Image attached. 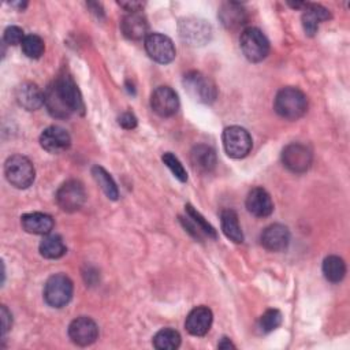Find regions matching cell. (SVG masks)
I'll return each mask as SVG.
<instances>
[{"mask_svg":"<svg viewBox=\"0 0 350 350\" xmlns=\"http://www.w3.org/2000/svg\"><path fill=\"white\" fill-rule=\"evenodd\" d=\"M273 107L279 116L288 120H297L305 115L308 109V98L298 88L287 86L278 92Z\"/></svg>","mask_w":350,"mask_h":350,"instance_id":"6da1fadb","label":"cell"},{"mask_svg":"<svg viewBox=\"0 0 350 350\" xmlns=\"http://www.w3.org/2000/svg\"><path fill=\"white\" fill-rule=\"evenodd\" d=\"M5 179L16 189L29 187L36 178L33 163L21 154H14L5 160L4 164Z\"/></svg>","mask_w":350,"mask_h":350,"instance_id":"7a4b0ae2","label":"cell"},{"mask_svg":"<svg viewBox=\"0 0 350 350\" xmlns=\"http://www.w3.org/2000/svg\"><path fill=\"white\" fill-rule=\"evenodd\" d=\"M183 86L193 100L202 104H211L217 97L215 82L200 71H189L185 74Z\"/></svg>","mask_w":350,"mask_h":350,"instance_id":"3957f363","label":"cell"},{"mask_svg":"<svg viewBox=\"0 0 350 350\" xmlns=\"http://www.w3.org/2000/svg\"><path fill=\"white\" fill-rule=\"evenodd\" d=\"M241 49L249 62L258 63L269 53V41L257 27H247L241 33Z\"/></svg>","mask_w":350,"mask_h":350,"instance_id":"277c9868","label":"cell"},{"mask_svg":"<svg viewBox=\"0 0 350 350\" xmlns=\"http://www.w3.org/2000/svg\"><path fill=\"white\" fill-rule=\"evenodd\" d=\"M72 282L63 273L52 275L44 286V299L52 308L66 306L72 297Z\"/></svg>","mask_w":350,"mask_h":350,"instance_id":"5b68a950","label":"cell"},{"mask_svg":"<svg viewBox=\"0 0 350 350\" xmlns=\"http://www.w3.org/2000/svg\"><path fill=\"white\" fill-rule=\"evenodd\" d=\"M179 36L182 41L191 46H200L206 44L212 37V27L211 25L196 16H187L179 21L178 25Z\"/></svg>","mask_w":350,"mask_h":350,"instance_id":"8992f818","label":"cell"},{"mask_svg":"<svg viewBox=\"0 0 350 350\" xmlns=\"http://www.w3.org/2000/svg\"><path fill=\"white\" fill-rule=\"evenodd\" d=\"M223 146L226 153L232 159H242L252 149V137L241 126H230L223 131Z\"/></svg>","mask_w":350,"mask_h":350,"instance_id":"52a82bcc","label":"cell"},{"mask_svg":"<svg viewBox=\"0 0 350 350\" xmlns=\"http://www.w3.org/2000/svg\"><path fill=\"white\" fill-rule=\"evenodd\" d=\"M56 93L70 111V113H83L85 105L81 96V92L74 82V79L68 74H62L56 78V81L52 83Z\"/></svg>","mask_w":350,"mask_h":350,"instance_id":"ba28073f","label":"cell"},{"mask_svg":"<svg viewBox=\"0 0 350 350\" xmlns=\"http://www.w3.org/2000/svg\"><path fill=\"white\" fill-rule=\"evenodd\" d=\"M312 160H313L312 150L301 142L288 144L282 152L283 165L294 174H302L308 171L312 164Z\"/></svg>","mask_w":350,"mask_h":350,"instance_id":"9c48e42d","label":"cell"},{"mask_svg":"<svg viewBox=\"0 0 350 350\" xmlns=\"http://www.w3.org/2000/svg\"><path fill=\"white\" fill-rule=\"evenodd\" d=\"M145 49L150 59L161 64L171 63L176 55L172 40L160 33L148 34L145 38Z\"/></svg>","mask_w":350,"mask_h":350,"instance_id":"30bf717a","label":"cell"},{"mask_svg":"<svg viewBox=\"0 0 350 350\" xmlns=\"http://www.w3.org/2000/svg\"><path fill=\"white\" fill-rule=\"evenodd\" d=\"M85 200L86 193L83 185L74 179L64 182L56 193V202L66 212L78 211L83 205Z\"/></svg>","mask_w":350,"mask_h":350,"instance_id":"8fae6325","label":"cell"},{"mask_svg":"<svg viewBox=\"0 0 350 350\" xmlns=\"http://www.w3.org/2000/svg\"><path fill=\"white\" fill-rule=\"evenodd\" d=\"M68 336L71 342L78 346H89L96 342L98 327L90 317L81 316L74 319L68 325Z\"/></svg>","mask_w":350,"mask_h":350,"instance_id":"7c38bea8","label":"cell"},{"mask_svg":"<svg viewBox=\"0 0 350 350\" xmlns=\"http://www.w3.org/2000/svg\"><path fill=\"white\" fill-rule=\"evenodd\" d=\"M150 107L159 116H172L179 108L178 94L170 86H159L150 96Z\"/></svg>","mask_w":350,"mask_h":350,"instance_id":"4fadbf2b","label":"cell"},{"mask_svg":"<svg viewBox=\"0 0 350 350\" xmlns=\"http://www.w3.org/2000/svg\"><path fill=\"white\" fill-rule=\"evenodd\" d=\"M41 146L49 153H60L70 148V134L60 126H49L40 135Z\"/></svg>","mask_w":350,"mask_h":350,"instance_id":"5bb4252c","label":"cell"},{"mask_svg":"<svg viewBox=\"0 0 350 350\" xmlns=\"http://www.w3.org/2000/svg\"><path fill=\"white\" fill-rule=\"evenodd\" d=\"M288 243L290 231L283 224H271L261 234V245L269 252H282L288 246Z\"/></svg>","mask_w":350,"mask_h":350,"instance_id":"9a60e30c","label":"cell"},{"mask_svg":"<svg viewBox=\"0 0 350 350\" xmlns=\"http://www.w3.org/2000/svg\"><path fill=\"white\" fill-rule=\"evenodd\" d=\"M212 320H213V314L209 308L197 306L187 314L185 327L190 335L204 336L211 329Z\"/></svg>","mask_w":350,"mask_h":350,"instance_id":"2e32d148","label":"cell"},{"mask_svg":"<svg viewBox=\"0 0 350 350\" xmlns=\"http://www.w3.org/2000/svg\"><path fill=\"white\" fill-rule=\"evenodd\" d=\"M217 16H219L221 25L230 30H235V29L243 26L247 21L246 10L243 8L242 4L235 3V1L223 3L221 7L219 8Z\"/></svg>","mask_w":350,"mask_h":350,"instance_id":"e0dca14e","label":"cell"},{"mask_svg":"<svg viewBox=\"0 0 350 350\" xmlns=\"http://www.w3.org/2000/svg\"><path fill=\"white\" fill-rule=\"evenodd\" d=\"M246 208L257 217H267L273 211V202L267 190L262 187H254L246 197Z\"/></svg>","mask_w":350,"mask_h":350,"instance_id":"ac0fdd59","label":"cell"},{"mask_svg":"<svg viewBox=\"0 0 350 350\" xmlns=\"http://www.w3.org/2000/svg\"><path fill=\"white\" fill-rule=\"evenodd\" d=\"M16 101L21 107L27 111H36L44 104V93L36 83L25 82L16 88L15 92Z\"/></svg>","mask_w":350,"mask_h":350,"instance_id":"d6986e66","label":"cell"},{"mask_svg":"<svg viewBox=\"0 0 350 350\" xmlns=\"http://www.w3.org/2000/svg\"><path fill=\"white\" fill-rule=\"evenodd\" d=\"M123 34L130 40H142L148 37L146 18L139 12H129L120 22Z\"/></svg>","mask_w":350,"mask_h":350,"instance_id":"ffe728a7","label":"cell"},{"mask_svg":"<svg viewBox=\"0 0 350 350\" xmlns=\"http://www.w3.org/2000/svg\"><path fill=\"white\" fill-rule=\"evenodd\" d=\"M329 18H331L329 11L323 5L306 3L305 11L302 14V26H304L305 34L309 37H313L317 33L320 22L327 21Z\"/></svg>","mask_w":350,"mask_h":350,"instance_id":"44dd1931","label":"cell"},{"mask_svg":"<svg viewBox=\"0 0 350 350\" xmlns=\"http://www.w3.org/2000/svg\"><path fill=\"white\" fill-rule=\"evenodd\" d=\"M21 223L25 231L30 234H38V235H46L53 228V219L52 216L42 213V212H31L25 213L21 217Z\"/></svg>","mask_w":350,"mask_h":350,"instance_id":"7402d4cb","label":"cell"},{"mask_svg":"<svg viewBox=\"0 0 350 350\" xmlns=\"http://www.w3.org/2000/svg\"><path fill=\"white\" fill-rule=\"evenodd\" d=\"M190 161L194 170L200 172H209L216 167V153L208 145H196L190 152Z\"/></svg>","mask_w":350,"mask_h":350,"instance_id":"603a6c76","label":"cell"},{"mask_svg":"<svg viewBox=\"0 0 350 350\" xmlns=\"http://www.w3.org/2000/svg\"><path fill=\"white\" fill-rule=\"evenodd\" d=\"M220 223H221V231L230 241L235 243L243 242V232L241 230L238 215L235 211L224 209L220 215Z\"/></svg>","mask_w":350,"mask_h":350,"instance_id":"cb8c5ba5","label":"cell"},{"mask_svg":"<svg viewBox=\"0 0 350 350\" xmlns=\"http://www.w3.org/2000/svg\"><path fill=\"white\" fill-rule=\"evenodd\" d=\"M66 245L60 235L56 234H46L42 241L40 242V253L45 258H60L66 253Z\"/></svg>","mask_w":350,"mask_h":350,"instance_id":"d4e9b609","label":"cell"},{"mask_svg":"<svg viewBox=\"0 0 350 350\" xmlns=\"http://www.w3.org/2000/svg\"><path fill=\"white\" fill-rule=\"evenodd\" d=\"M323 273L331 283H339L346 275V264L339 256H328L323 261Z\"/></svg>","mask_w":350,"mask_h":350,"instance_id":"484cf974","label":"cell"},{"mask_svg":"<svg viewBox=\"0 0 350 350\" xmlns=\"http://www.w3.org/2000/svg\"><path fill=\"white\" fill-rule=\"evenodd\" d=\"M92 175L94 178V180L97 182V185L101 187V190L105 193V196L111 200H118L119 197V190L118 186L115 183V180L112 179V176L100 165H94L92 168Z\"/></svg>","mask_w":350,"mask_h":350,"instance_id":"4316f807","label":"cell"},{"mask_svg":"<svg viewBox=\"0 0 350 350\" xmlns=\"http://www.w3.org/2000/svg\"><path fill=\"white\" fill-rule=\"evenodd\" d=\"M180 345V335L172 328H163L153 336V346L159 350H175Z\"/></svg>","mask_w":350,"mask_h":350,"instance_id":"83f0119b","label":"cell"},{"mask_svg":"<svg viewBox=\"0 0 350 350\" xmlns=\"http://www.w3.org/2000/svg\"><path fill=\"white\" fill-rule=\"evenodd\" d=\"M45 45L40 36L37 34H29L25 37L22 42V51L23 53L30 59H38L44 53Z\"/></svg>","mask_w":350,"mask_h":350,"instance_id":"f1b7e54d","label":"cell"},{"mask_svg":"<svg viewBox=\"0 0 350 350\" xmlns=\"http://www.w3.org/2000/svg\"><path fill=\"white\" fill-rule=\"evenodd\" d=\"M280 324H282V313L278 309H268L261 314L257 327L260 332L268 334L276 329Z\"/></svg>","mask_w":350,"mask_h":350,"instance_id":"f546056e","label":"cell"},{"mask_svg":"<svg viewBox=\"0 0 350 350\" xmlns=\"http://www.w3.org/2000/svg\"><path fill=\"white\" fill-rule=\"evenodd\" d=\"M185 208H186V215L190 217V220L194 223V226L201 231V234H202L204 237L216 238V231H215V228L201 216L200 212H197L190 204H187Z\"/></svg>","mask_w":350,"mask_h":350,"instance_id":"4dcf8cb0","label":"cell"},{"mask_svg":"<svg viewBox=\"0 0 350 350\" xmlns=\"http://www.w3.org/2000/svg\"><path fill=\"white\" fill-rule=\"evenodd\" d=\"M161 160L170 168V171L174 174V176L176 179H179L180 182H186L187 180V172H186V170L183 168L182 163L178 160L176 156H174L171 152H165L161 156Z\"/></svg>","mask_w":350,"mask_h":350,"instance_id":"1f68e13d","label":"cell"},{"mask_svg":"<svg viewBox=\"0 0 350 350\" xmlns=\"http://www.w3.org/2000/svg\"><path fill=\"white\" fill-rule=\"evenodd\" d=\"M25 33L21 27L18 26H8L5 30H4V34H3V41L7 44V45H18L23 42L25 40Z\"/></svg>","mask_w":350,"mask_h":350,"instance_id":"d6a6232c","label":"cell"},{"mask_svg":"<svg viewBox=\"0 0 350 350\" xmlns=\"http://www.w3.org/2000/svg\"><path fill=\"white\" fill-rule=\"evenodd\" d=\"M118 123L127 130H131L137 126V118L131 113V112H123L119 118H118Z\"/></svg>","mask_w":350,"mask_h":350,"instance_id":"836d02e7","label":"cell"},{"mask_svg":"<svg viewBox=\"0 0 350 350\" xmlns=\"http://www.w3.org/2000/svg\"><path fill=\"white\" fill-rule=\"evenodd\" d=\"M0 317H1V334L3 336L7 334V331L11 328L12 325V316L11 313L8 312L7 306L3 305L1 306V310H0Z\"/></svg>","mask_w":350,"mask_h":350,"instance_id":"e575fe53","label":"cell"},{"mask_svg":"<svg viewBox=\"0 0 350 350\" xmlns=\"http://www.w3.org/2000/svg\"><path fill=\"white\" fill-rule=\"evenodd\" d=\"M119 5L123 7L129 12H138L144 7V3H139V1H119Z\"/></svg>","mask_w":350,"mask_h":350,"instance_id":"d590c367","label":"cell"},{"mask_svg":"<svg viewBox=\"0 0 350 350\" xmlns=\"http://www.w3.org/2000/svg\"><path fill=\"white\" fill-rule=\"evenodd\" d=\"M219 349H235V345L228 339V338H223L220 340V343L217 345Z\"/></svg>","mask_w":350,"mask_h":350,"instance_id":"8d00e7d4","label":"cell"},{"mask_svg":"<svg viewBox=\"0 0 350 350\" xmlns=\"http://www.w3.org/2000/svg\"><path fill=\"white\" fill-rule=\"evenodd\" d=\"M10 5L16 7L18 10H23L27 5V3L26 1H12V3H10Z\"/></svg>","mask_w":350,"mask_h":350,"instance_id":"74e56055","label":"cell"}]
</instances>
